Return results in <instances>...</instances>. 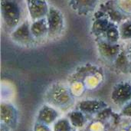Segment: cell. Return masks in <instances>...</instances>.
<instances>
[{
	"instance_id": "8992f818",
	"label": "cell",
	"mask_w": 131,
	"mask_h": 131,
	"mask_svg": "<svg viewBox=\"0 0 131 131\" xmlns=\"http://www.w3.org/2000/svg\"><path fill=\"white\" fill-rule=\"evenodd\" d=\"M28 15L31 21L46 18L49 7L47 0H25Z\"/></svg>"
},
{
	"instance_id": "ac0fdd59",
	"label": "cell",
	"mask_w": 131,
	"mask_h": 131,
	"mask_svg": "<svg viewBox=\"0 0 131 131\" xmlns=\"http://www.w3.org/2000/svg\"><path fill=\"white\" fill-rule=\"evenodd\" d=\"M121 9L131 18V0H116Z\"/></svg>"
},
{
	"instance_id": "6da1fadb",
	"label": "cell",
	"mask_w": 131,
	"mask_h": 131,
	"mask_svg": "<svg viewBox=\"0 0 131 131\" xmlns=\"http://www.w3.org/2000/svg\"><path fill=\"white\" fill-rule=\"evenodd\" d=\"M25 0H1V15L4 31L10 34L27 18Z\"/></svg>"
},
{
	"instance_id": "5bb4252c",
	"label": "cell",
	"mask_w": 131,
	"mask_h": 131,
	"mask_svg": "<svg viewBox=\"0 0 131 131\" xmlns=\"http://www.w3.org/2000/svg\"><path fill=\"white\" fill-rule=\"evenodd\" d=\"M121 40L131 41V18H129L119 25Z\"/></svg>"
},
{
	"instance_id": "7c38bea8",
	"label": "cell",
	"mask_w": 131,
	"mask_h": 131,
	"mask_svg": "<svg viewBox=\"0 0 131 131\" xmlns=\"http://www.w3.org/2000/svg\"><path fill=\"white\" fill-rule=\"evenodd\" d=\"M114 66L117 69L123 73H130L131 72V59L130 58L127 49L123 48L117 58L114 61Z\"/></svg>"
},
{
	"instance_id": "7a4b0ae2",
	"label": "cell",
	"mask_w": 131,
	"mask_h": 131,
	"mask_svg": "<svg viewBox=\"0 0 131 131\" xmlns=\"http://www.w3.org/2000/svg\"><path fill=\"white\" fill-rule=\"evenodd\" d=\"M48 26V39H55L60 37L64 30V17L61 10L50 5L46 16Z\"/></svg>"
},
{
	"instance_id": "ba28073f",
	"label": "cell",
	"mask_w": 131,
	"mask_h": 131,
	"mask_svg": "<svg viewBox=\"0 0 131 131\" xmlns=\"http://www.w3.org/2000/svg\"><path fill=\"white\" fill-rule=\"evenodd\" d=\"M98 0H69L71 8L78 15H89L95 12Z\"/></svg>"
},
{
	"instance_id": "9c48e42d",
	"label": "cell",
	"mask_w": 131,
	"mask_h": 131,
	"mask_svg": "<svg viewBox=\"0 0 131 131\" xmlns=\"http://www.w3.org/2000/svg\"><path fill=\"white\" fill-rule=\"evenodd\" d=\"M93 22L91 28V34L95 38H102L104 32L106 31L108 25L111 23V21L96 11L93 15Z\"/></svg>"
},
{
	"instance_id": "5b68a950",
	"label": "cell",
	"mask_w": 131,
	"mask_h": 131,
	"mask_svg": "<svg viewBox=\"0 0 131 131\" xmlns=\"http://www.w3.org/2000/svg\"><path fill=\"white\" fill-rule=\"evenodd\" d=\"M97 51L101 57L107 61L114 63L118 55L123 50L121 44H111L102 38H95Z\"/></svg>"
},
{
	"instance_id": "e0dca14e",
	"label": "cell",
	"mask_w": 131,
	"mask_h": 131,
	"mask_svg": "<svg viewBox=\"0 0 131 131\" xmlns=\"http://www.w3.org/2000/svg\"><path fill=\"white\" fill-rule=\"evenodd\" d=\"M54 131H71V127L68 120L60 119L54 124Z\"/></svg>"
},
{
	"instance_id": "9a60e30c",
	"label": "cell",
	"mask_w": 131,
	"mask_h": 131,
	"mask_svg": "<svg viewBox=\"0 0 131 131\" xmlns=\"http://www.w3.org/2000/svg\"><path fill=\"white\" fill-rule=\"evenodd\" d=\"M69 119L72 125L76 127H82L85 122L84 117L81 111L71 112L69 115Z\"/></svg>"
},
{
	"instance_id": "2e32d148",
	"label": "cell",
	"mask_w": 131,
	"mask_h": 131,
	"mask_svg": "<svg viewBox=\"0 0 131 131\" xmlns=\"http://www.w3.org/2000/svg\"><path fill=\"white\" fill-rule=\"evenodd\" d=\"M47 114L48 113L46 111L45 107H44L41 110V111L39 113V117H38V118L40 119L41 121L45 122L46 124H49V123L54 121L56 119L57 116H58L57 112L54 110H53V109L51 111V112L49 113V114Z\"/></svg>"
},
{
	"instance_id": "4fadbf2b",
	"label": "cell",
	"mask_w": 131,
	"mask_h": 131,
	"mask_svg": "<svg viewBox=\"0 0 131 131\" xmlns=\"http://www.w3.org/2000/svg\"><path fill=\"white\" fill-rule=\"evenodd\" d=\"M102 38L111 44H117L121 40V35L119 31V25L114 22L111 21Z\"/></svg>"
},
{
	"instance_id": "277c9868",
	"label": "cell",
	"mask_w": 131,
	"mask_h": 131,
	"mask_svg": "<svg viewBox=\"0 0 131 131\" xmlns=\"http://www.w3.org/2000/svg\"><path fill=\"white\" fill-rule=\"evenodd\" d=\"M96 12L104 15L111 21L114 22L118 25L123 21L130 18L121 9L116 0H107L101 3Z\"/></svg>"
},
{
	"instance_id": "52a82bcc",
	"label": "cell",
	"mask_w": 131,
	"mask_h": 131,
	"mask_svg": "<svg viewBox=\"0 0 131 131\" xmlns=\"http://www.w3.org/2000/svg\"><path fill=\"white\" fill-rule=\"evenodd\" d=\"M111 99L117 105H124L131 101V84L127 81L118 83L115 85Z\"/></svg>"
},
{
	"instance_id": "8fae6325",
	"label": "cell",
	"mask_w": 131,
	"mask_h": 131,
	"mask_svg": "<svg viewBox=\"0 0 131 131\" xmlns=\"http://www.w3.org/2000/svg\"><path fill=\"white\" fill-rule=\"evenodd\" d=\"M107 106V104H105L102 101L98 100H85L82 101L78 104V109L81 112L84 113H95L97 111H99L102 109H104Z\"/></svg>"
},
{
	"instance_id": "ffe728a7",
	"label": "cell",
	"mask_w": 131,
	"mask_h": 131,
	"mask_svg": "<svg viewBox=\"0 0 131 131\" xmlns=\"http://www.w3.org/2000/svg\"><path fill=\"white\" fill-rule=\"evenodd\" d=\"M126 49H127V54H128L130 58L131 59V42L128 45V46H127V48Z\"/></svg>"
},
{
	"instance_id": "d6986e66",
	"label": "cell",
	"mask_w": 131,
	"mask_h": 131,
	"mask_svg": "<svg viewBox=\"0 0 131 131\" xmlns=\"http://www.w3.org/2000/svg\"><path fill=\"white\" fill-rule=\"evenodd\" d=\"M121 114L125 117H131V101L126 104L121 111Z\"/></svg>"
},
{
	"instance_id": "30bf717a",
	"label": "cell",
	"mask_w": 131,
	"mask_h": 131,
	"mask_svg": "<svg viewBox=\"0 0 131 131\" xmlns=\"http://www.w3.org/2000/svg\"><path fill=\"white\" fill-rule=\"evenodd\" d=\"M31 31L36 41H41L45 38H48V26L47 18H43L31 22Z\"/></svg>"
},
{
	"instance_id": "3957f363",
	"label": "cell",
	"mask_w": 131,
	"mask_h": 131,
	"mask_svg": "<svg viewBox=\"0 0 131 131\" xmlns=\"http://www.w3.org/2000/svg\"><path fill=\"white\" fill-rule=\"evenodd\" d=\"M9 35L13 42L21 46L30 47L36 43L31 31V22L28 18L23 21Z\"/></svg>"
}]
</instances>
